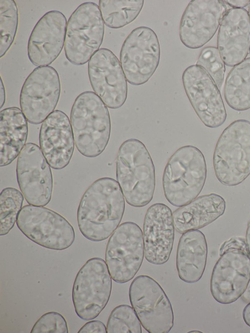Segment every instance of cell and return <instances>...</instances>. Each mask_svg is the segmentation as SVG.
I'll use <instances>...</instances> for the list:
<instances>
[{"label":"cell","mask_w":250,"mask_h":333,"mask_svg":"<svg viewBox=\"0 0 250 333\" xmlns=\"http://www.w3.org/2000/svg\"><path fill=\"white\" fill-rule=\"evenodd\" d=\"M125 209L124 196L118 182L109 177L98 179L87 188L79 204L80 231L90 241L104 240L119 227Z\"/></svg>","instance_id":"6da1fadb"},{"label":"cell","mask_w":250,"mask_h":333,"mask_svg":"<svg viewBox=\"0 0 250 333\" xmlns=\"http://www.w3.org/2000/svg\"><path fill=\"white\" fill-rule=\"evenodd\" d=\"M116 173L128 204L141 208L150 202L155 188V167L141 141L131 138L122 144L116 157Z\"/></svg>","instance_id":"7a4b0ae2"},{"label":"cell","mask_w":250,"mask_h":333,"mask_svg":"<svg viewBox=\"0 0 250 333\" xmlns=\"http://www.w3.org/2000/svg\"><path fill=\"white\" fill-rule=\"evenodd\" d=\"M70 118L75 144L79 152L89 158L100 155L105 149L111 133L106 105L95 93L85 91L74 101Z\"/></svg>","instance_id":"3957f363"},{"label":"cell","mask_w":250,"mask_h":333,"mask_svg":"<svg viewBox=\"0 0 250 333\" xmlns=\"http://www.w3.org/2000/svg\"><path fill=\"white\" fill-rule=\"evenodd\" d=\"M207 173L206 160L199 149L191 145L180 147L169 158L163 172L166 199L177 207L191 202L202 190Z\"/></svg>","instance_id":"277c9868"},{"label":"cell","mask_w":250,"mask_h":333,"mask_svg":"<svg viewBox=\"0 0 250 333\" xmlns=\"http://www.w3.org/2000/svg\"><path fill=\"white\" fill-rule=\"evenodd\" d=\"M218 180L227 186L242 183L250 175V122L237 120L225 128L213 156Z\"/></svg>","instance_id":"5b68a950"},{"label":"cell","mask_w":250,"mask_h":333,"mask_svg":"<svg viewBox=\"0 0 250 333\" xmlns=\"http://www.w3.org/2000/svg\"><path fill=\"white\" fill-rule=\"evenodd\" d=\"M104 25L99 6L93 2L80 4L67 23L64 50L66 59L74 65L89 62L99 49Z\"/></svg>","instance_id":"8992f818"},{"label":"cell","mask_w":250,"mask_h":333,"mask_svg":"<svg viewBox=\"0 0 250 333\" xmlns=\"http://www.w3.org/2000/svg\"><path fill=\"white\" fill-rule=\"evenodd\" d=\"M105 261L99 257L88 260L77 273L72 298L77 315L84 320L96 318L106 306L112 279Z\"/></svg>","instance_id":"52a82bcc"},{"label":"cell","mask_w":250,"mask_h":333,"mask_svg":"<svg viewBox=\"0 0 250 333\" xmlns=\"http://www.w3.org/2000/svg\"><path fill=\"white\" fill-rule=\"evenodd\" d=\"M16 224L29 239L48 249L65 250L75 240V231L70 223L59 213L43 206L25 205Z\"/></svg>","instance_id":"ba28073f"},{"label":"cell","mask_w":250,"mask_h":333,"mask_svg":"<svg viewBox=\"0 0 250 333\" xmlns=\"http://www.w3.org/2000/svg\"><path fill=\"white\" fill-rule=\"evenodd\" d=\"M129 297L143 327L149 333H167L173 326L171 303L160 284L146 275L131 282Z\"/></svg>","instance_id":"9c48e42d"},{"label":"cell","mask_w":250,"mask_h":333,"mask_svg":"<svg viewBox=\"0 0 250 333\" xmlns=\"http://www.w3.org/2000/svg\"><path fill=\"white\" fill-rule=\"evenodd\" d=\"M145 255L143 233L136 223L121 224L110 237L105 260L112 279L122 284L133 278Z\"/></svg>","instance_id":"30bf717a"},{"label":"cell","mask_w":250,"mask_h":333,"mask_svg":"<svg viewBox=\"0 0 250 333\" xmlns=\"http://www.w3.org/2000/svg\"><path fill=\"white\" fill-rule=\"evenodd\" d=\"M160 59V46L156 33L150 28L133 29L124 41L120 62L127 81L133 85L146 83L156 70Z\"/></svg>","instance_id":"8fae6325"},{"label":"cell","mask_w":250,"mask_h":333,"mask_svg":"<svg viewBox=\"0 0 250 333\" xmlns=\"http://www.w3.org/2000/svg\"><path fill=\"white\" fill-rule=\"evenodd\" d=\"M59 74L50 66L35 68L25 79L20 95L21 110L28 122L38 125L52 113L59 102Z\"/></svg>","instance_id":"7c38bea8"},{"label":"cell","mask_w":250,"mask_h":333,"mask_svg":"<svg viewBox=\"0 0 250 333\" xmlns=\"http://www.w3.org/2000/svg\"><path fill=\"white\" fill-rule=\"evenodd\" d=\"M17 179L30 205L45 206L51 201L53 181L50 166L41 149L34 143L24 146L18 156Z\"/></svg>","instance_id":"4fadbf2b"},{"label":"cell","mask_w":250,"mask_h":333,"mask_svg":"<svg viewBox=\"0 0 250 333\" xmlns=\"http://www.w3.org/2000/svg\"><path fill=\"white\" fill-rule=\"evenodd\" d=\"M182 78L187 96L203 124L209 128L222 125L226 110L220 90L209 75L194 64L184 70Z\"/></svg>","instance_id":"5bb4252c"},{"label":"cell","mask_w":250,"mask_h":333,"mask_svg":"<svg viewBox=\"0 0 250 333\" xmlns=\"http://www.w3.org/2000/svg\"><path fill=\"white\" fill-rule=\"evenodd\" d=\"M215 264L210 278V289L213 298L229 304L241 297L250 279V257L248 250L229 248Z\"/></svg>","instance_id":"9a60e30c"},{"label":"cell","mask_w":250,"mask_h":333,"mask_svg":"<svg viewBox=\"0 0 250 333\" xmlns=\"http://www.w3.org/2000/svg\"><path fill=\"white\" fill-rule=\"evenodd\" d=\"M90 83L107 107L118 109L127 96V80L118 58L109 49H99L88 64Z\"/></svg>","instance_id":"2e32d148"},{"label":"cell","mask_w":250,"mask_h":333,"mask_svg":"<svg viewBox=\"0 0 250 333\" xmlns=\"http://www.w3.org/2000/svg\"><path fill=\"white\" fill-rule=\"evenodd\" d=\"M227 9L224 0H191L180 21L179 37L182 43L192 49L203 46L216 33Z\"/></svg>","instance_id":"e0dca14e"},{"label":"cell","mask_w":250,"mask_h":333,"mask_svg":"<svg viewBox=\"0 0 250 333\" xmlns=\"http://www.w3.org/2000/svg\"><path fill=\"white\" fill-rule=\"evenodd\" d=\"M67 23L64 14L58 10L47 12L38 21L27 44V55L32 64L48 66L58 58L64 44Z\"/></svg>","instance_id":"ac0fdd59"},{"label":"cell","mask_w":250,"mask_h":333,"mask_svg":"<svg viewBox=\"0 0 250 333\" xmlns=\"http://www.w3.org/2000/svg\"><path fill=\"white\" fill-rule=\"evenodd\" d=\"M174 225L171 209L156 203L147 210L143 224L145 256L149 263L163 265L169 259L174 240Z\"/></svg>","instance_id":"d6986e66"},{"label":"cell","mask_w":250,"mask_h":333,"mask_svg":"<svg viewBox=\"0 0 250 333\" xmlns=\"http://www.w3.org/2000/svg\"><path fill=\"white\" fill-rule=\"evenodd\" d=\"M74 142L71 123L63 112L54 111L42 123L40 146L52 168L62 169L69 164L74 150Z\"/></svg>","instance_id":"ffe728a7"},{"label":"cell","mask_w":250,"mask_h":333,"mask_svg":"<svg viewBox=\"0 0 250 333\" xmlns=\"http://www.w3.org/2000/svg\"><path fill=\"white\" fill-rule=\"evenodd\" d=\"M217 49L225 64L234 66L250 52V19L244 8L227 11L219 26Z\"/></svg>","instance_id":"44dd1931"},{"label":"cell","mask_w":250,"mask_h":333,"mask_svg":"<svg viewBox=\"0 0 250 333\" xmlns=\"http://www.w3.org/2000/svg\"><path fill=\"white\" fill-rule=\"evenodd\" d=\"M226 206L224 199L217 194L199 196L173 211L175 228L178 232L183 233L203 228L221 216Z\"/></svg>","instance_id":"7402d4cb"},{"label":"cell","mask_w":250,"mask_h":333,"mask_svg":"<svg viewBox=\"0 0 250 333\" xmlns=\"http://www.w3.org/2000/svg\"><path fill=\"white\" fill-rule=\"evenodd\" d=\"M207 255V243L202 231L194 229L182 233L176 254V267L180 279L188 283L200 280L205 270Z\"/></svg>","instance_id":"603a6c76"},{"label":"cell","mask_w":250,"mask_h":333,"mask_svg":"<svg viewBox=\"0 0 250 333\" xmlns=\"http://www.w3.org/2000/svg\"><path fill=\"white\" fill-rule=\"evenodd\" d=\"M27 119L17 107L0 112V166L10 164L19 155L28 136Z\"/></svg>","instance_id":"cb8c5ba5"},{"label":"cell","mask_w":250,"mask_h":333,"mask_svg":"<svg viewBox=\"0 0 250 333\" xmlns=\"http://www.w3.org/2000/svg\"><path fill=\"white\" fill-rule=\"evenodd\" d=\"M224 97L228 105L235 110L250 109V58L233 66L228 73Z\"/></svg>","instance_id":"d4e9b609"},{"label":"cell","mask_w":250,"mask_h":333,"mask_svg":"<svg viewBox=\"0 0 250 333\" xmlns=\"http://www.w3.org/2000/svg\"><path fill=\"white\" fill-rule=\"evenodd\" d=\"M144 3V0H100L99 7L105 25L118 29L135 20Z\"/></svg>","instance_id":"484cf974"},{"label":"cell","mask_w":250,"mask_h":333,"mask_svg":"<svg viewBox=\"0 0 250 333\" xmlns=\"http://www.w3.org/2000/svg\"><path fill=\"white\" fill-rule=\"evenodd\" d=\"M23 195L16 188L8 187L0 194V235L9 233L22 208Z\"/></svg>","instance_id":"4316f807"},{"label":"cell","mask_w":250,"mask_h":333,"mask_svg":"<svg viewBox=\"0 0 250 333\" xmlns=\"http://www.w3.org/2000/svg\"><path fill=\"white\" fill-rule=\"evenodd\" d=\"M19 22L18 10L14 0H0V57L8 51L15 40Z\"/></svg>","instance_id":"83f0119b"},{"label":"cell","mask_w":250,"mask_h":333,"mask_svg":"<svg viewBox=\"0 0 250 333\" xmlns=\"http://www.w3.org/2000/svg\"><path fill=\"white\" fill-rule=\"evenodd\" d=\"M107 333H142L141 324L134 309L127 305L115 307L108 317Z\"/></svg>","instance_id":"f1b7e54d"},{"label":"cell","mask_w":250,"mask_h":333,"mask_svg":"<svg viewBox=\"0 0 250 333\" xmlns=\"http://www.w3.org/2000/svg\"><path fill=\"white\" fill-rule=\"evenodd\" d=\"M196 65L204 69L220 89L223 83L226 71L225 64L217 48H204L198 56Z\"/></svg>","instance_id":"f546056e"},{"label":"cell","mask_w":250,"mask_h":333,"mask_svg":"<svg viewBox=\"0 0 250 333\" xmlns=\"http://www.w3.org/2000/svg\"><path fill=\"white\" fill-rule=\"evenodd\" d=\"M31 333H68L66 321L60 313L50 312L42 315L34 324Z\"/></svg>","instance_id":"4dcf8cb0"},{"label":"cell","mask_w":250,"mask_h":333,"mask_svg":"<svg viewBox=\"0 0 250 333\" xmlns=\"http://www.w3.org/2000/svg\"><path fill=\"white\" fill-rule=\"evenodd\" d=\"M78 333H107L106 327L99 320L90 321L84 324Z\"/></svg>","instance_id":"1f68e13d"},{"label":"cell","mask_w":250,"mask_h":333,"mask_svg":"<svg viewBox=\"0 0 250 333\" xmlns=\"http://www.w3.org/2000/svg\"><path fill=\"white\" fill-rule=\"evenodd\" d=\"M229 248H238L247 250L246 241L241 237H232L225 241L221 246L219 255L222 254L226 250Z\"/></svg>","instance_id":"d6a6232c"},{"label":"cell","mask_w":250,"mask_h":333,"mask_svg":"<svg viewBox=\"0 0 250 333\" xmlns=\"http://www.w3.org/2000/svg\"><path fill=\"white\" fill-rule=\"evenodd\" d=\"M224 1L233 8H243L250 3V0H227Z\"/></svg>","instance_id":"836d02e7"},{"label":"cell","mask_w":250,"mask_h":333,"mask_svg":"<svg viewBox=\"0 0 250 333\" xmlns=\"http://www.w3.org/2000/svg\"><path fill=\"white\" fill-rule=\"evenodd\" d=\"M243 318L245 323L250 327V302L245 306L243 310Z\"/></svg>","instance_id":"e575fe53"},{"label":"cell","mask_w":250,"mask_h":333,"mask_svg":"<svg viewBox=\"0 0 250 333\" xmlns=\"http://www.w3.org/2000/svg\"><path fill=\"white\" fill-rule=\"evenodd\" d=\"M241 298L246 303L250 302V279L245 290L241 296Z\"/></svg>","instance_id":"d590c367"},{"label":"cell","mask_w":250,"mask_h":333,"mask_svg":"<svg viewBox=\"0 0 250 333\" xmlns=\"http://www.w3.org/2000/svg\"><path fill=\"white\" fill-rule=\"evenodd\" d=\"M5 101V92L4 86L3 85L2 79L1 78L0 80V107L2 108L3 105L4 104Z\"/></svg>","instance_id":"8d00e7d4"},{"label":"cell","mask_w":250,"mask_h":333,"mask_svg":"<svg viewBox=\"0 0 250 333\" xmlns=\"http://www.w3.org/2000/svg\"><path fill=\"white\" fill-rule=\"evenodd\" d=\"M245 241L246 243L248 252L250 257V221L248 225V228L246 231Z\"/></svg>","instance_id":"74e56055"},{"label":"cell","mask_w":250,"mask_h":333,"mask_svg":"<svg viewBox=\"0 0 250 333\" xmlns=\"http://www.w3.org/2000/svg\"><path fill=\"white\" fill-rule=\"evenodd\" d=\"M188 333H202V332L198 331H191L189 332Z\"/></svg>","instance_id":"f35d334b"},{"label":"cell","mask_w":250,"mask_h":333,"mask_svg":"<svg viewBox=\"0 0 250 333\" xmlns=\"http://www.w3.org/2000/svg\"><path fill=\"white\" fill-rule=\"evenodd\" d=\"M248 13H249V17H250V3L249 6Z\"/></svg>","instance_id":"ab89813d"}]
</instances>
